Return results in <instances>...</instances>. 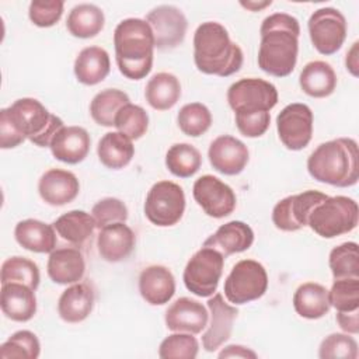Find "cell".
Instances as JSON below:
<instances>
[{"label": "cell", "instance_id": "cell-1", "mask_svg": "<svg viewBox=\"0 0 359 359\" xmlns=\"http://www.w3.org/2000/svg\"><path fill=\"white\" fill-rule=\"evenodd\" d=\"M259 34V69L275 77L289 76L294 70L299 53L297 18L286 13H273L264 18Z\"/></svg>", "mask_w": 359, "mask_h": 359}, {"label": "cell", "instance_id": "cell-2", "mask_svg": "<svg viewBox=\"0 0 359 359\" xmlns=\"http://www.w3.org/2000/svg\"><path fill=\"white\" fill-rule=\"evenodd\" d=\"M194 60L205 74L229 77L240 70L244 55L220 22L206 21L194 34Z\"/></svg>", "mask_w": 359, "mask_h": 359}, {"label": "cell", "instance_id": "cell-3", "mask_svg": "<svg viewBox=\"0 0 359 359\" xmlns=\"http://www.w3.org/2000/svg\"><path fill=\"white\" fill-rule=\"evenodd\" d=\"M114 46L118 69L126 79L140 80L151 72L154 36L146 20H122L114 31Z\"/></svg>", "mask_w": 359, "mask_h": 359}, {"label": "cell", "instance_id": "cell-4", "mask_svg": "<svg viewBox=\"0 0 359 359\" xmlns=\"http://www.w3.org/2000/svg\"><path fill=\"white\" fill-rule=\"evenodd\" d=\"M307 171L318 182L339 188L352 187L359 180L358 143L351 137L324 142L307 158Z\"/></svg>", "mask_w": 359, "mask_h": 359}, {"label": "cell", "instance_id": "cell-5", "mask_svg": "<svg viewBox=\"0 0 359 359\" xmlns=\"http://www.w3.org/2000/svg\"><path fill=\"white\" fill-rule=\"evenodd\" d=\"M1 112L25 139L39 147H49L53 136L65 126L63 121L50 114L41 101L29 97L14 101Z\"/></svg>", "mask_w": 359, "mask_h": 359}, {"label": "cell", "instance_id": "cell-6", "mask_svg": "<svg viewBox=\"0 0 359 359\" xmlns=\"http://www.w3.org/2000/svg\"><path fill=\"white\" fill-rule=\"evenodd\" d=\"M359 209L355 199L337 195L327 196L310 213V229L323 238H334L352 231L358 226Z\"/></svg>", "mask_w": 359, "mask_h": 359}, {"label": "cell", "instance_id": "cell-7", "mask_svg": "<svg viewBox=\"0 0 359 359\" xmlns=\"http://www.w3.org/2000/svg\"><path fill=\"white\" fill-rule=\"evenodd\" d=\"M224 257L212 247H202L187 262L184 269L185 287L199 297H210L223 273Z\"/></svg>", "mask_w": 359, "mask_h": 359}, {"label": "cell", "instance_id": "cell-8", "mask_svg": "<svg viewBox=\"0 0 359 359\" xmlns=\"http://www.w3.org/2000/svg\"><path fill=\"white\" fill-rule=\"evenodd\" d=\"M268 273L264 265L255 259L238 261L224 280V296L236 306L254 302L265 294Z\"/></svg>", "mask_w": 359, "mask_h": 359}, {"label": "cell", "instance_id": "cell-9", "mask_svg": "<svg viewBox=\"0 0 359 359\" xmlns=\"http://www.w3.org/2000/svg\"><path fill=\"white\" fill-rule=\"evenodd\" d=\"M185 212L184 189L172 181H158L147 192L144 215L158 227L177 224Z\"/></svg>", "mask_w": 359, "mask_h": 359}, {"label": "cell", "instance_id": "cell-10", "mask_svg": "<svg viewBox=\"0 0 359 359\" xmlns=\"http://www.w3.org/2000/svg\"><path fill=\"white\" fill-rule=\"evenodd\" d=\"M227 101L234 114L269 112L278 104V90L262 79H241L229 87Z\"/></svg>", "mask_w": 359, "mask_h": 359}, {"label": "cell", "instance_id": "cell-11", "mask_svg": "<svg viewBox=\"0 0 359 359\" xmlns=\"http://www.w3.org/2000/svg\"><path fill=\"white\" fill-rule=\"evenodd\" d=\"M307 28L313 46L321 55H332L344 45L348 25L339 10L323 7L310 15Z\"/></svg>", "mask_w": 359, "mask_h": 359}, {"label": "cell", "instance_id": "cell-12", "mask_svg": "<svg viewBox=\"0 0 359 359\" xmlns=\"http://www.w3.org/2000/svg\"><path fill=\"white\" fill-rule=\"evenodd\" d=\"M276 130L280 142L289 150L304 149L313 136V112L309 105L293 102L276 116Z\"/></svg>", "mask_w": 359, "mask_h": 359}, {"label": "cell", "instance_id": "cell-13", "mask_svg": "<svg viewBox=\"0 0 359 359\" xmlns=\"http://www.w3.org/2000/svg\"><path fill=\"white\" fill-rule=\"evenodd\" d=\"M320 191H304L279 201L272 210V222L282 231H297L307 226L313 209L327 199Z\"/></svg>", "mask_w": 359, "mask_h": 359}, {"label": "cell", "instance_id": "cell-14", "mask_svg": "<svg viewBox=\"0 0 359 359\" xmlns=\"http://www.w3.org/2000/svg\"><path fill=\"white\" fill-rule=\"evenodd\" d=\"M146 21L153 31L154 48L170 50L184 42L188 21L178 7L171 4L157 6L147 13Z\"/></svg>", "mask_w": 359, "mask_h": 359}, {"label": "cell", "instance_id": "cell-15", "mask_svg": "<svg viewBox=\"0 0 359 359\" xmlns=\"http://www.w3.org/2000/svg\"><path fill=\"white\" fill-rule=\"evenodd\" d=\"M194 199L202 210L215 219H222L233 213L236 209L234 191L215 175L206 174L194 182Z\"/></svg>", "mask_w": 359, "mask_h": 359}, {"label": "cell", "instance_id": "cell-16", "mask_svg": "<svg viewBox=\"0 0 359 359\" xmlns=\"http://www.w3.org/2000/svg\"><path fill=\"white\" fill-rule=\"evenodd\" d=\"M208 309L210 323L202 335V346L206 352H215L230 338L238 310L226 303L222 293H213L208 300Z\"/></svg>", "mask_w": 359, "mask_h": 359}, {"label": "cell", "instance_id": "cell-17", "mask_svg": "<svg viewBox=\"0 0 359 359\" xmlns=\"http://www.w3.org/2000/svg\"><path fill=\"white\" fill-rule=\"evenodd\" d=\"M208 157L210 165L217 172L224 175H237L245 168L250 160V153L247 146L237 137L222 135L210 143Z\"/></svg>", "mask_w": 359, "mask_h": 359}, {"label": "cell", "instance_id": "cell-18", "mask_svg": "<svg viewBox=\"0 0 359 359\" xmlns=\"http://www.w3.org/2000/svg\"><path fill=\"white\" fill-rule=\"evenodd\" d=\"M164 320L168 330L195 335L208 327L209 313L201 302L189 297H180L167 309Z\"/></svg>", "mask_w": 359, "mask_h": 359}, {"label": "cell", "instance_id": "cell-19", "mask_svg": "<svg viewBox=\"0 0 359 359\" xmlns=\"http://www.w3.org/2000/svg\"><path fill=\"white\" fill-rule=\"evenodd\" d=\"M79 191L77 177L67 170L50 168L42 174L38 182L39 196L50 206H63L73 202Z\"/></svg>", "mask_w": 359, "mask_h": 359}, {"label": "cell", "instance_id": "cell-20", "mask_svg": "<svg viewBox=\"0 0 359 359\" xmlns=\"http://www.w3.org/2000/svg\"><path fill=\"white\" fill-rule=\"evenodd\" d=\"M136 244V236L133 230L119 222L108 224L100 229L97 237V248L102 259L108 262H119L126 259Z\"/></svg>", "mask_w": 359, "mask_h": 359}, {"label": "cell", "instance_id": "cell-21", "mask_svg": "<svg viewBox=\"0 0 359 359\" xmlns=\"http://www.w3.org/2000/svg\"><path fill=\"white\" fill-rule=\"evenodd\" d=\"M91 139L81 126H63L50 142L52 156L66 164L81 163L90 151Z\"/></svg>", "mask_w": 359, "mask_h": 359}, {"label": "cell", "instance_id": "cell-22", "mask_svg": "<svg viewBox=\"0 0 359 359\" xmlns=\"http://www.w3.org/2000/svg\"><path fill=\"white\" fill-rule=\"evenodd\" d=\"M139 292L151 306L168 303L175 293L172 272L163 265H150L139 275Z\"/></svg>", "mask_w": 359, "mask_h": 359}, {"label": "cell", "instance_id": "cell-23", "mask_svg": "<svg viewBox=\"0 0 359 359\" xmlns=\"http://www.w3.org/2000/svg\"><path fill=\"white\" fill-rule=\"evenodd\" d=\"M254 243V231L252 229L240 220H231L229 223L222 224L212 236H209L205 241V247H212L223 254V257H229L231 254H238L247 251Z\"/></svg>", "mask_w": 359, "mask_h": 359}, {"label": "cell", "instance_id": "cell-24", "mask_svg": "<svg viewBox=\"0 0 359 359\" xmlns=\"http://www.w3.org/2000/svg\"><path fill=\"white\" fill-rule=\"evenodd\" d=\"M46 271L52 282L57 285H73L83 279L86 272V261L79 248H57L50 252Z\"/></svg>", "mask_w": 359, "mask_h": 359}, {"label": "cell", "instance_id": "cell-25", "mask_svg": "<svg viewBox=\"0 0 359 359\" xmlns=\"http://www.w3.org/2000/svg\"><path fill=\"white\" fill-rule=\"evenodd\" d=\"M0 306L7 318L17 323L29 321L36 313L35 290L17 282L3 283Z\"/></svg>", "mask_w": 359, "mask_h": 359}, {"label": "cell", "instance_id": "cell-26", "mask_svg": "<svg viewBox=\"0 0 359 359\" xmlns=\"http://www.w3.org/2000/svg\"><path fill=\"white\" fill-rule=\"evenodd\" d=\"M94 292L87 283H73L59 297L57 313L66 323L76 324L84 321L94 307Z\"/></svg>", "mask_w": 359, "mask_h": 359}, {"label": "cell", "instance_id": "cell-27", "mask_svg": "<svg viewBox=\"0 0 359 359\" xmlns=\"http://www.w3.org/2000/svg\"><path fill=\"white\" fill-rule=\"evenodd\" d=\"M15 241L31 252L45 254L52 252L56 247V230L36 219H25L15 224Z\"/></svg>", "mask_w": 359, "mask_h": 359}, {"label": "cell", "instance_id": "cell-28", "mask_svg": "<svg viewBox=\"0 0 359 359\" xmlns=\"http://www.w3.org/2000/svg\"><path fill=\"white\" fill-rule=\"evenodd\" d=\"M111 70L109 55L104 48L87 46L80 50L74 60V76L84 86L101 83Z\"/></svg>", "mask_w": 359, "mask_h": 359}, {"label": "cell", "instance_id": "cell-29", "mask_svg": "<svg viewBox=\"0 0 359 359\" xmlns=\"http://www.w3.org/2000/svg\"><path fill=\"white\" fill-rule=\"evenodd\" d=\"M337 74L332 66L324 60L309 62L299 77L300 88L313 98H325L337 87Z\"/></svg>", "mask_w": 359, "mask_h": 359}, {"label": "cell", "instance_id": "cell-30", "mask_svg": "<svg viewBox=\"0 0 359 359\" xmlns=\"http://www.w3.org/2000/svg\"><path fill=\"white\" fill-rule=\"evenodd\" d=\"M293 307L303 318H321L328 314L331 309L328 290L320 283L306 282L296 289L293 294Z\"/></svg>", "mask_w": 359, "mask_h": 359}, {"label": "cell", "instance_id": "cell-31", "mask_svg": "<svg viewBox=\"0 0 359 359\" xmlns=\"http://www.w3.org/2000/svg\"><path fill=\"white\" fill-rule=\"evenodd\" d=\"M97 154L107 168L121 170L132 161L135 156V146L123 133L108 132L100 139Z\"/></svg>", "mask_w": 359, "mask_h": 359}, {"label": "cell", "instance_id": "cell-32", "mask_svg": "<svg viewBox=\"0 0 359 359\" xmlns=\"http://www.w3.org/2000/svg\"><path fill=\"white\" fill-rule=\"evenodd\" d=\"M105 24L104 11L91 3H81L74 6L66 20L67 31L81 39L94 38L98 35Z\"/></svg>", "mask_w": 359, "mask_h": 359}, {"label": "cell", "instance_id": "cell-33", "mask_svg": "<svg viewBox=\"0 0 359 359\" xmlns=\"http://www.w3.org/2000/svg\"><path fill=\"white\" fill-rule=\"evenodd\" d=\"M144 97L149 105L157 111L171 109L181 97L180 80L167 72L156 73L146 84Z\"/></svg>", "mask_w": 359, "mask_h": 359}, {"label": "cell", "instance_id": "cell-34", "mask_svg": "<svg viewBox=\"0 0 359 359\" xmlns=\"http://www.w3.org/2000/svg\"><path fill=\"white\" fill-rule=\"evenodd\" d=\"M65 241L73 244L74 247L84 245L88 238H91L95 222L94 217L84 210H70L59 216L52 224Z\"/></svg>", "mask_w": 359, "mask_h": 359}, {"label": "cell", "instance_id": "cell-35", "mask_svg": "<svg viewBox=\"0 0 359 359\" xmlns=\"http://www.w3.org/2000/svg\"><path fill=\"white\" fill-rule=\"evenodd\" d=\"M129 95L118 88H105L95 94L90 104V115L100 126H115V116L119 109L129 104Z\"/></svg>", "mask_w": 359, "mask_h": 359}, {"label": "cell", "instance_id": "cell-36", "mask_svg": "<svg viewBox=\"0 0 359 359\" xmlns=\"http://www.w3.org/2000/svg\"><path fill=\"white\" fill-rule=\"evenodd\" d=\"M168 171L180 178H189L198 172L202 165L201 151L189 143H175L165 154Z\"/></svg>", "mask_w": 359, "mask_h": 359}, {"label": "cell", "instance_id": "cell-37", "mask_svg": "<svg viewBox=\"0 0 359 359\" xmlns=\"http://www.w3.org/2000/svg\"><path fill=\"white\" fill-rule=\"evenodd\" d=\"M0 280L3 283H22L36 290L39 286L41 275L38 265L25 257H10L1 265Z\"/></svg>", "mask_w": 359, "mask_h": 359}, {"label": "cell", "instance_id": "cell-38", "mask_svg": "<svg viewBox=\"0 0 359 359\" xmlns=\"http://www.w3.org/2000/svg\"><path fill=\"white\" fill-rule=\"evenodd\" d=\"M328 265L334 279L359 278L358 244L355 241H346L334 247L330 252Z\"/></svg>", "mask_w": 359, "mask_h": 359}, {"label": "cell", "instance_id": "cell-39", "mask_svg": "<svg viewBox=\"0 0 359 359\" xmlns=\"http://www.w3.org/2000/svg\"><path fill=\"white\" fill-rule=\"evenodd\" d=\"M177 122L182 133L191 137L202 136L212 125V114L202 102L185 104L177 116Z\"/></svg>", "mask_w": 359, "mask_h": 359}, {"label": "cell", "instance_id": "cell-40", "mask_svg": "<svg viewBox=\"0 0 359 359\" xmlns=\"http://www.w3.org/2000/svg\"><path fill=\"white\" fill-rule=\"evenodd\" d=\"M41 353V344L38 337L28 331L20 330L14 332L6 342L0 345L1 359H36Z\"/></svg>", "mask_w": 359, "mask_h": 359}, {"label": "cell", "instance_id": "cell-41", "mask_svg": "<svg viewBox=\"0 0 359 359\" xmlns=\"http://www.w3.org/2000/svg\"><path fill=\"white\" fill-rule=\"evenodd\" d=\"M115 128L130 140H137L147 132L149 115L140 105L129 102L116 114Z\"/></svg>", "mask_w": 359, "mask_h": 359}, {"label": "cell", "instance_id": "cell-42", "mask_svg": "<svg viewBox=\"0 0 359 359\" xmlns=\"http://www.w3.org/2000/svg\"><path fill=\"white\" fill-rule=\"evenodd\" d=\"M199 342L194 334L175 332L164 338L158 346L161 359H194L198 356Z\"/></svg>", "mask_w": 359, "mask_h": 359}, {"label": "cell", "instance_id": "cell-43", "mask_svg": "<svg viewBox=\"0 0 359 359\" xmlns=\"http://www.w3.org/2000/svg\"><path fill=\"white\" fill-rule=\"evenodd\" d=\"M328 297L331 307L337 311L359 310V278L335 279Z\"/></svg>", "mask_w": 359, "mask_h": 359}, {"label": "cell", "instance_id": "cell-44", "mask_svg": "<svg viewBox=\"0 0 359 359\" xmlns=\"http://www.w3.org/2000/svg\"><path fill=\"white\" fill-rule=\"evenodd\" d=\"M318 356L321 359H356L358 342L348 334H330L321 341Z\"/></svg>", "mask_w": 359, "mask_h": 359}, {"label": "cell", "instance_id": "cell-45", "mask_svg": "<svg viewBox=\"0 0 359 359\" xmlns=\"http://www.w3.org/2000/svg\"><path fill=\"white\" fill-rule=\"evenodd\" d=\"M91 216L94 217L95 227L102 229L112 223H125L128 220V208L118 198H104L93 206Z\"/></svg>", "mask_w": 359, "mask_h": 359}, {"label": "cell", "instance_id": "cell-46", "mask_svg": "<svg viewBox=\"0 0 359 359\" xmlns=\"http://www.w3.org/2000/svg\"><path fill=\"white\" fill-rule=\"evenodd\" d=\"M63 7L65 3L62 0H35L29 4L28 15L34 25L48 28L55 25L62 18Z\"/></svg>", "mask_w": 359, "mask_h": 359}, {"label": "cell", "instance_id": "cell-47", "mask_svg": "<svg viewBox=\"0 0 359 359\" xmlns=\"http://www.w3.org/2000/svg\"><path fill=\"white\" fill-rule=\"evenodd\" d=\"M236 126L238 132L245 137L262 136L271 123L269 112H252V114H236Z\"/></svg>", "mask_w": 359, "mask_h": 359}, {"label": "cell", "instance_id": "cell-48", "mask_svg": "<svg viewBox=\"0 0 359 359\" xmlns=\"http://www.w3.org/2000/svg\"><path fill=\"white\" fill-rule=\"evenodd\" d=\"M25 137L14 128L8 118L0 111V147L1 149H14L20 146Z\"/></svg>", "mask_w": 359, "mask_h": 359}, {"label": "cell", "instance_id": "cell-49", "mask_svg": "<svg viewBox=\"0 0 359 359\" xmlns=\"http://www.w3.org/2000/svg\"><path fill=\"white\" fill-rule=\"evenodd\" d=\"M337 323L342 331L346 334H358L359 332V310L353 311H338Z\"/></svg>", "mask_w": 359, "mask_h": 359}, {"label": "cell", "instance_id": "cell-50", "mask_svg": "<svg viewBox=\"0 0 359 359\" xmlns=\"http://www.w3.org/2000/svg\"><path fill=\"white\" fill-rule=\"evenodd\" d=\"M219 358H257V353L243 345H229L220 353Z\"/></svg>", "mask_w": 359, "mask_h": 359}, {"label": "cell", "instance_id": "cell-51", "mask_svg": "<svg viewBox=\"0 0 359 359\" xmlns=\"http://www.w3.org/2000/svg\"><path fill=\"white\" fill-rule=\"evenodd\" d=\"M345 66H346V70L353 77H358V74H359V42L358 41L353 42L351 49L346 52Z\"/></svg>", "mask_w": 359, "mask_h": 359}, {"label": "cell", "instance_id": "cell-52", "mask_svg": "<svg viewBox=\"0 0 359 359\" xmlns=\"http://www.w3.org/2000/svg\"><path fill=\"white\" fill-rule=\"evenodd\" d=\"M271 0L269 1H262V3H255V1H247V3H244V1H241V6L243 7H245V8H248V10H251V11H258L259 8H264V7H266V6H271Z\"/></svg>", "mask_w": 359, "mask_h": 359}]
</instances>
